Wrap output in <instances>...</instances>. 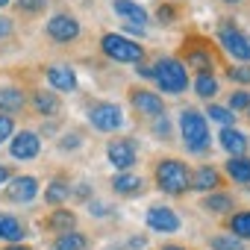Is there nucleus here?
<instances>
[{
    "mask_svg": "<svg viewBox=\"0 0 250 250\" xmlns=\"http://www.w3.org/2000/svg\"><path fill=\"white\" fill-rule=\"evenodd\" d=\"M180 133H183V142L191 153H200V150L209 147V124H206L203 112L183 109L180 112Z\"/></svg>",
    "mask_w": 250,
    "mask_h": 250,
    "instance_id": "obj_1",
    "label": "nucleus"
},
{
    "mask_svg": "<svg viewBox=\"0 0 250 250\" xmlns=\"http://www.w3.org/2000/svg\"><path fill=\"white\" fill-rule=\"evenodd\" d=\"M150 71H153L150 80H156V85H159L165 94H180V91H186V85H188V71H186V65H183L180 59L165 56V59H159Z\"/></svg>",
    "mask_w": 250,
    "mask_h": 250,
    "instance_id": "obj_2",
    "label": "nucleus"
},
{
    "mask_svg": "<svg viewBox=\"0 0 250 250\" xmlns=\"http://www.w3.org/2000/svg\"><path fill=\"white\" fill-rule=\"evenodd\" d=\"M156 186L165 194H183L191 186V174H188L186 162H180V159H162L156 165Z\"/></svg>",
    "mask_w": 250,
    "mask_h": 250,
    "instance_id": "obj_3",
    "label": "nucleus"
},
{
    "mask_svg": "<svg viewBox=\"0 0 250 250\" xmlns=\"http://www.w3.org/2000/svg\"><path fill=\"white\" fill-rule=\"evenodd\" d=\"M100 47L112 62H142V56H145V47H139V42L118 36V33H106L100 39Z\"/></svg>",
    "mask_w": 250,
    "mask_h": 250,
    "instance_id": "obj_4",
    "label": "nucleus"
},
{
    "mask_svg": "<svg viewBox=\"0 0 250 250\" xmlns=\"http://www.w3.org/2000/svg\"><path fill=\"white\" fill-rule=\"evenodd\" d=\"M88 121H91V127L100 130V133H115V130L124 127V112L115 103H97V106H91Z\"/></svg>",
    "mask_w": 250,
    "mask_h": 250,
    "instance_id": "obj_5",
    "label": "nucleus"
},
{
    "mask_svg": "<svg viewBox=\"0 0 250 250\" xmlns=\"http://www.w3.org/2000/svg\"><path fill=\"white\" fill-rule=\"evenodd\" d=\"M221 47L232 56V59H241V62H250V39L241 33V30H235V27H229V21H224V27H221Z\"/></svg>",
    "mask_w": 250,
    "mask_h": 250,
    "instance_id": "obj_6",
    "label": "nucleus"
},
{
    "mask_svg": "<svg viewBox=\"0 0 250 250\" xmlns=\"http://www.w3.org/2000/svg\"><path fill=\"white\" fill-rule=\"evenodd\" d=\"M47 36H50L53 42L68 44V42H74V39L80 36V21H77L74 15H68V12H59V15H53V18L47 21Z\"/></svg>",
    "mask_w": 250,
    "mask_h": 250,
    "instance_id": "obj_7",
    "label": "nucleus"
},
{
    "mask_svg": "<svg viewBox=\"0 0 250 250\" xmlns=\"http://www.w3.org/2000/svg\"><path fill=\"white\" fill-rule=\"evenodd\" d=\"M106 156H109V162H112L118 171H130V168L136 165V147H133L130 139H115V142H109Z\"/></svg>",
    "mask_w": 250,
    "mask_h": 250,
    "instance_id": "obj_8",
    "label": "nucleus"
},
{
    "mask_svg": "<svg viewBox=\"0 0 250 250\" xmlns=\"http://www.w3.org/2000/svg\"><path fill=\"white\" fill-rule=\"evenodd\" d=\"M39 194V180L24 174V177H12L9 180V188H6V197L12 203H30L33 197Z\"/></svg>",
    "mask_w": 250,
    "mask_h": 250,
    "instance_id": "obj_9",
    "label": "nucleus"
},
{
    "mask_svg": "<svg viewBox=\"0 0 250 250\" xmlns=\"http://www.w3.org/2000/svg\"><path fill=\"white\" fill-rule=\"evenodd\" d=\"M147 227L156 229V232H177L180 229V218L168 206H150L147 209Z\"/></svg>",
    "mask_w": 250,
    "mask_h": 250,
    "instance_id": "obj_10",
    "label": "nucleus"
},
{
    "mask_svg": "<svg viewBox=\"0 0 250 250\" xmlns=\"http://www.w3.org/2000/svg\"><path fill=\"white\" fill-rule=\"evenodd\" d=\"M39 150H42V142H39V136H36V133H30V130L18 133V136L12 139V145H9L12 159H36V156H39Z\"/></svg>",
    "mask_w": 250,
    "mask_h": 250,
    "instance_id": "obj_11",
    "label": "nucleus"
},
{
    "mask_svg": "<svg viewBox=\"0 0 250 250\" xmlns=\"http://www.w3.org/2000/svg\"><path fill=\"white\" fill-rule=\"evenodd\" d=\"M133 106H136L142 115H147V118H159V115H165V103H162V97L153 94V91H147V88L133 91Z\"/></svg>",
    "mask_w": 250,
    "mask_h": 250,
    "instance_id": "obj_12",
    "label": "nucleus"
},
{
    "mask_svg": "<svg viewBox=\"0 0 250 250\" xmlns=\"http://www.w3.org/2000/svg\"><path fill=\"white\" fill-rule=\"evenodd\" d=\"M47 80L56 91H74L77 88V74L68 65H50L47 68Z\"/></svg>",
    "mask_w": 250,
    "mask_h": 250,
    "instance_id": "obj_13",
    "label": "nucleus"
},
{
    "mask_svg": "<svg viewBox=\"0 0 250 250\" xmlns=\"http://www.w3.org/2000/svg\"><path fill=\"white\" fill-rule=\"evenodd\" d=\"M112 9L127 21V24H139V27H145L147 24V12L139 6V3H133V0H112Z\"/></svg>",
    "mask_w": 250,
    "mask_h": 250,
    "instance_id": "obj_14",
    "label": "nucleus"
},
{
    "mask_svg": "<svg viewBox=\"0 0 250 250\" xmlns=\"http://www.w3.org/2000/svg\"><path fill=\"white\" fill-rule=\"evenodd\" d=\"M221 147H224L229 156H244V153H247V136L238 133L235 127H224V130H221Z\"/></svg>",
    "mask_w": 250,
    "mask_h": 250,
    "instance_id": "obj_15",
    "label": "nucleus"
},
{
    "mask_svg": "<svg viewBox=\"0 0 250 250\" xmlns=\"http://www.w3.org/2000/svg\"><path fill=\"white\" fill-rule=\"evenodd\" d=\"M218 186H221L218 171H215L212 165H203V168H197V174L191 177V186H188V188H194V191H209V188H218Z\"/></svg>",
    "mask_w": 250,
    "mask_h": 250,
    "instance_id": "obj_16",
    "label": "nucleus"
},
{
    "mask_svg": "<svg viewBox=\"0 0 250 250\" xmlns=\"http://www.w3.org/2000/svg\"><path fill=\"white\" fill-rule=\"evenodd\" d=\"M112 188L118 191V194H139L142 188H145V183H142V177H136V174H118L115 180H112Z\"/></svg>",
    "mask_w": 250,
    "mask_h": 250,
    "instance_id": "obj_17",
    "label": "nucleus"
},
{
    "mask_svg": "<svg viewBox=\"0 0 250 250\" xmlns=\"http://www.w3.org/2000/svg\"><path fill=\"white\" fill-rule=\"evenodd\" d=\"M0 238L18 244V241L24 238V227H21V221L12 218V215H0Z\"/></svg>",
    "mask_w": 250,
    "mask_h": 250,
    "instance_id": "obj_18",
    "label": "nucleus"
},
{
    "mask_svg": "<svg viewBox=\"0 0 250 250\" xmlns=\"http://www.w3.org/2000/svg\"><path fill=\"white\" fill-rule=\"evenodd\" d=\"M227 174H229V180H235V183H250V159L247 156H229V162H227Z\"/></svg>",
    "mask_w": 250,
    "mask_h": 250,
    "instance_id": "obj_19",
    "label": "nucleus"
},
{
    "mask_svg": "<svg viewBox=\"0 0 250 250\" xmlns=\"http://www.w3.org/2000/svg\"><path fill=\"white\" fill-rule=\"evenodd\" d=\"M24 103H27V97L21 88H0V109L3 112H18V109H24Z\"/></svg>",
    "mask_w": 250,
    "mask_h": 250,
    "instance_id": "obj_20",
    "label": "nucleus"
},
{
    "mask_svg": "<svg viewBox=\"0 0 250 250\" xmlns=\"http://www.w3.org/2000/svg\"><path fill=\"white\" fill-rule=\"evenodd\" d=\"M203 209L212 212V215H227V212H232V197L229 194H221V191H212L203 200Z\"/></svg>",
    "mask_w": 250,
    "mask_h": 250,
    "instance_id": "obj_21",
    "label": "nucleus"
},
{
    "mask_svg": "<svg viewBox=\"0 0 250 250\" xmlns=\"http://www.w3.org/2000/svg\"><path fill=\"white\" fill-rule=\"evenodd\" d=\"M33 106H36V112H39V115L50 118V115H56V112H59V97H56V94H50V91H39V94L33 97Z\"/></svg>",
    "mask_w": 250,
    "mask_h": 250,
    "instance_id": "obj_22",
    "label": "nucleus"
},
{
    "mask_svg": "<svg viewBox=\"0 0 250 250\" xmlns=\"http://www.w3.org/2000/svg\"><path fill=\"white\" fill-rule=\"evenodd\" d=\"M186 68L200 71V74H212V56L206 50H188L186 56Z\"/></svg>",
    "mask_w": 250,
    "mask_h": 250,
    "instance_id": "obj_23",
    "label": "nucleus"
},
{
    "mask_svg": "<svg viewBox=\"0 0 250 250\" xmlns=\"http://www.w3.org/2000/svg\"><path fill=\"white\" fill-rule=\"evenodd\" d=\"M85 235H80L77 229H68V232H62L59 235V241H56V250H85Z\"/></svg>",
    "mask_w": 250,
    "mask_h": 250,
    "instance_id": "obj_24",
    "label": "nucleus"
},
{
    "mask_svg": "<svg viewBox=\"0 0 250 250\" xmlns=\"http://www.w3.org/2000/svg\"><path fill=\"white\" fill-rule=\"evenodd\" d=\"M68 194H71L68 183H62V180H53V183L47 186V191H44V200H47L50 206H59L62 200H68Z\"/></svg>",
    "mask_w": 250,
    "mask_h": 250,
    "instance_id": "obj_25",
    "label": "nucleus"
},
{
    "mask_svg": "<svg viewBox=\"0 0 250 250\" xmlns=\"http://www.w3.org/2000/svg\"><path fill=\"white\" fill-rule=\"evenodd\" d=\"M229 232L238 235L241 241L250 238V212H235V215L229 218Z\"/></svg>",
    "mask_w": 250,
    "mask_h": 250,
    "instance_id": "obj_26",
    "label": "nucleus"
},
{
    "mask_svg": "<svg viewBox=\"0 0 250 250\" xmlns=\"http://www.w3.org/2000/svg\"><path fill=\"white\" fill-rule=\"evenodd\" d=\"M194 91H197V97H215L218 94V80L212 77V74H200L197 80H194Z\"/></svg>",
    "mask_w": 250,
    "mask_h": 250,
    "instance_id": "obj_27",
    "label": "nucleus"
},
{
    "mask_svg": "<svg viewBox=\"0 0 250 250\" xmlns=\"http://www.w3.org/2000/svg\"><path fill=\"white\" fill-rule=\"evenodd\" d=\"M53 229H59V232H68V229H74V224H77V215L74 212H65V209H56L53 215H50V221H47Z\"/></svg>",
    "mask_w": 250,
    "mask_h": 250,
    "instance_id": "obj_28",
    "label": "nucleus"
},
{
    "mask_svg": "<svg viewBox=\"0 0 250 250\" xmlns=\"http://www.w3.org/2000/svg\"><path fill=\"white\" fill-rule=\"evenodd\" d=\"M209 247H212V250H244V241L229 232V235H212Z\"/></svg>",
    "mask_w": 250,
    "mask_h": 250,
    "instance_id": "obj_29",
    "label": "nucleus"
},
{
    "mask_svg": "<svg viewBox=\"0 0 250 250\" xmlns=\"http://www.w3.org/2000/svg\"><path fill=\"white\" fill-rule=\"evenodd\" d=\"M232 115H235V112H232V109H227V106H209V112H206V118H212V121L224 124V127H229V124L235 121Z\"/></svg>",
    "mask_w": 250,
    "mask_h": 250,
    "instance_id": "obj_30",
    "label": "nucleus"
},
{
    "mask_svg": "<svg viewBox=\"0 0 250 250\" xmlns=\"http://www.w3.org/2000/svg\"><path fill=\"white\" fill-rule=\"evenodd\" d=\"M247 106H250V91L238 88V91H232V94H229V109H232V112L247 109Z\"/></svg>",
    "mask_w": 250,
    "mask_h": 250,
    "instance_id": "obj_31",
    "label": "nucleus"
},
{
    "mask_svg": "<svg viewBox=\"0 0 250 250\" xmlns=\"http://www.w3.org/2000/svg\"><path fill=\"white\" fill-rule=\"evenodd\" d=\"M12 133H15V121L9 115H0V145L6 139H12Z\"/></svg>",
    "mask_w": 250,
    "mask_h": 250,
    "instance_id": "obj_32",
    "label": "nucleus"
},
{
    "mask_svg": "<svg viewBox=\"0 0 250 250\" xmlns=\"http://www.w3.org/2000/svg\"><path fill=\"white\" fill-rule=\"evenodd\" d=\"M156 18H159V24H174V18H177V9H174L171 3H162V6L156 9Z\"/></svg>",
    "mask_w": 250,
    "mask_h": 250,
    "instance_id": "obj_33",
    "label": "nucleus"
},
{
    "mask_svg": "<svg viewBox=\"0 0 250 250\" xmlns=\"http://www.w3.org/2000/svg\"><path fill=\"white\" fill-rule=\"evenodd\" d=\"M229 80H232V83H241V85H247V83H250V65L232 68V71H229Z\"/></svg>",
    "mask_w": 250,
    "mask_h": 250,
    "instance_id": "obj_34",
    "label": "nucleus"
},
{
    "mask_svg": "<svg viewBox=\"0 0 250 250\" xmlns=\"http://www.w3.org/2000/svg\"><path fill=\"white\" fill-rule=\"evenodd\" d=\"M18 6H21L24 12H30V15H36V12H42V9L47 6V0H18Z\"/></svg>",
    "mask_w": 250,
    "mask_h": 250,
    "instance_id": "obj_35",
    "label": "nucleus"
},
{
    "mask_svg": "<svg viewBox=\"0 0 250 250\" xmlns=\"http://www.w3.org/2000/svg\"><path fill=\"white\" fill-rule=\"evenodd\" d=\"M12 180V171H9V165H0V186L3 183H9Z\"/></svg>",
    "mask_w": 250,
    "mask_h": 250,
    "instance_id": "obj_36",
    "label": "nucleus"
},
{
    "mask_svg": "<svg viewBox=\"0 0 250 250\" xmlns=\"http://www.w3.org/2000/svg\"><path fill=\"white\" fill-rule=\"evenodd\" d=\"M12 30V21H6V18H0V39H3L6 33Z\"/></svg>",
    "mask_w": 250,
    "mask_h": 250,
    "instance_id": "obj_37",
    "label": "nucleus"
},
{
    "mask_svg": "<svg viewBox=\"0 0 250 250\" xmlns=\"http://www.w3.org/2000/svg\"><path fill=\"white\" fill-rule=\"evenodd\" d=\"M162 250H186V247H180V244H165Z\"/></svg>",
    "mask_w": 250,
    "mask_h": 250,
    "instance_id": "obj_38",
    "label": "nucleus"
},
{
    "mask_svg": "<svg viewBox=\"0 0 250 250\" xmlns=\"http://www.w3.org/2000/svg\"><path fill=\"white\" fill-rule=\"evenodd\" d=\"M6 250H30V247H24V244L18 241V244H12V247H6Z\"/></svg>",
    "mask_w": 250,
    "mask_h": 250,
    "instance_id": "obj_39",
    "label": "nucleus"
},
{
    "mask_svg": "<svg viewBox=\"0 0 250 250\" xmlns=\"http://www.w3.org/2000/svg\"><path fill=\"white\" fill-rule=\"evenodd\" d=\"M12 3V0H0V9H3V6H9Z\"/></svg>",
    "mask_w": 250,
    "mask_h": 250,
    "instance_id": "obj_40",
    "label": "nucleus"
},
{
    "mask_svg": "<svg viewBox=\"0 0 250 250\" xmlns=\"http://www.w3.org/2000/svg\"><path fill=\"white\" fill-rule=\"evenodd\" d=\"M224 3H244V0H224Z\"/></svg>",
    "mask_w": 250,
    "mask_h": 250,
    "instance_id": "obj_41",
    "label": "nucleus"
},
{
    "mask_svg": "<svg viewBox=\"0 0 250 250\" xmlns=\"http://www.w3.org/2000/svg\"><path fill=\"white\" fill-rule=\"evenodd\" d=\"M247 115H250V106H247Z\"/></svg>",
    "mask_w": 250,
    "mask_h": 250,
    "instance_id": "obj_42",
    "label": "nucleus"
}]
</instances>
